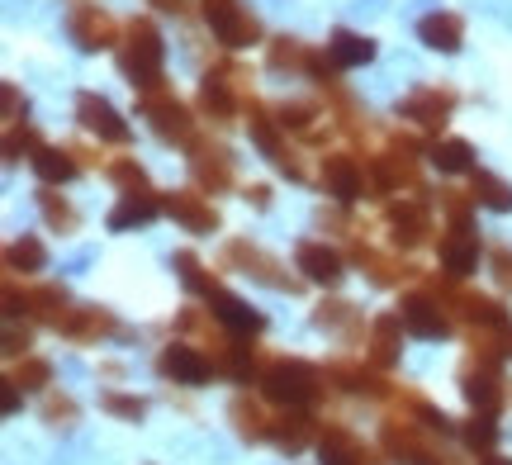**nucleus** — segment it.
I'll return each instance as SVG.
<instances>
[{"instance_id":"nucleus-1","label":"nucleus","mask_w":512,"mask_h":465,"mask_svg":"<svg viewBox=\"0 0 512 465\" xmlns=\"http://www.w3.org/2000/svg\"><path fill=\"white\" fill-rule=\"evenodd\" d=\"M119 72L128 76V86L143 95V91H157L166 81V43L157 34V24L143 15L128 19L124 29V43H119Z\"/></svg>"},{"instance_id":"nucleus-2","label":"nucleus","mask_w":512,"mask_h":465,"mask_svg":"<svg viewBox=\"0 0 512 465\" xmlns=\"http://www.w3.org/2000/svg\"><path fill=\"white\" fill-rule=\"evenodd\" d=\"M256 385H261V394H266L271 404L313 409L318 394H323V375H318V366L299 361V356H271V361L261 366V375H256Z\"/></svg>"},{"instance_id":"nucleus-3","label":"nucleus","mask_w":512,"mask_h":465,"mask_svg":"<svg viewBox=\"0 0 512 465\" xmlns=\"http://www.w3.org/2000/svg\"><path fill=\"white\" fill-rule=\"evenodd\" d=\"M138 114L147 119V129L157 133L162 143H195V119H190V105H185L176 91H166V86H157V91H143L138 95Z\"/></svg>"},{"instance_id":"nucleus-4","label":"nucleus","mask_w":512,"mask_h":465,"mask_svg":"<svg viewBox=\"0 0 512 465\" xmlns=\"http://www.w3.org/2000/svg\"><path fill=\"white\" fill-rule=\"evenodd\" d=\"M432 295L441 299V309L451 314V323H465L470 333H475V328H503V323H512L508 309H503V299L475 295V290H460L456 280H441V285H432Z\"/></svg>"},{"instance_id":"nucleus-5","label":"nucleus","mask_w":512,"mask_h":465,"mask_svg":"<svg viewBox=\"0 0 512 465\" xmlns=\"http://www.w3.org/2000/svg\"><path fill=\"white\" fill-rule=\"evenodd\" d=\"M247 129H252L256 148L266 152V157H271L290 181H309V171H304V162H299V152L285 143V124H280V114L266 110V105H247Z\"/></svg>"},{"instance_id":"nucleus-6","label":"nucleus","mask_w":512,"mask_h":465,"mask_svg":"<svg viewBox=\"0 0 512 465\" xmlns=\"http://www.w3.org/2000/svg\"><path fill=\"white\" fill-rule=\"evenodd\" d=\"M67 34H72L76 48L105 53V48L119 43V24H114V15L100 10L95 0H67Z\"/></svg>"},{"instance_id":"nucleus-7","label":"nucleus","mask_w":512,"mask_h":465,"mask_svg":"<svg viewBox=\"0 0 512 465\" xmlns=\"http://www.w3.org/2000/svg\"><path fill=\"white\" fill-rule=\"evenodd\" d=\"M508 380L498 371L494 356H470L465 366H460V394L470 399V409L475 413H498L508 404V390H503Z\"/></svg>"},{"instance_id":"nucleus-8","label":"nucleus","mask_w":512,"mask_h":465,"mask_svg":"<svg viewBox=\"0 0 512 465\" xmlns=\"http://www.w3.org/2000/svg\"><path fill=\"white\" fill-rule=\"evenodd\" d=\"M204 5V24L214 29V38H219L223 48H252L256 38H261V24H256V15L242 5V0H200Z\"/></svg>"},{"instance_id":"nucleus-9","label":"nucleus","mask_w":512,"mask_h":465,"mask_svg":"<svg viewBox=\"0 0 512 465\" xmlns=\"http://www.w3.org/2000/svg\"><path fill=\"white\" fill-rule=\"evenodd\" d=\"M380 451L389 465H422L432 451V428H422L413 418H384Z\"/></svg>"},{"instance_id":"nucleus-10","label":"nucleus","mask_w":512,"mask_h":465,"mask_svg":"<svg viewBox=\"0 0 512 465\" xmlns=\"http://www.w3.org/2000/svg\"><path fill=\"white\" fill-rule=\"evenodd\" d=\"M318 186H323V195H332L337 205H351V200L366 195V162L351 157V152H328L323 167H318Z\"/></svg>"},{"instance_id":"nucleus-11","label":"nucleus","mask_w":512,"mask_h":465,"mask_svg":"<svg viewBox=\"0 0 512 465\" xmlns=\"http://www.w3.org/2000/svg\"><path fill=\"white\" fill-rule=\"evenodd\" d=\"M190 176H195V186L200 190L223 195V190L238 181V171H233V152L223 148V143L195 138V143H190Z\"/></svg>"},{"instance_id":"nucleus-12","label":"nucleus","mask_w":512,"mask_h":465,"mask_svg":"<svg viewBox=\"0 0 512 465\" xmlns=\"http://www.w3.org/2000/svg\"><path fill=\"white\" fill-rule=\"evenodd\" d=\"M456 91H441V86H418V91H408L399 100V119H408V124H418V129L437 133L446 129V119H451V110H456Z\"/></svg>"},{"instance_id":"nucleus-13","label":"nucleus","mask_w":512,"mask_h":465,"mask_svg":"<svg viewBox=\"0 0 512 465\" xmlns=\"http://www.w3.org/2000/svg\"><path fill=\"white\" fill-rule=\"evenodd\" d=\"M399 318H403V328H408L413 337H422V342H441V337L451 333V314L441 309V299L432 295V290H413V295H403Z\"/></svg>"},{"instance_id":"nucleus-14","label":"nucleus","mask_w":512,"mask_h":465,"mask_svg":"<svg viewBox=\"0 0 512 465\" xmlns=\"http://www.w3.org/2000/svg\"><path fill=\"white\" fill-rule=\"evenodd\" d=\"M318 461L323 465H384V451L366 447L361 437L342 423H328L318 432Z\"/></svg>"},{"instance_id":"nucleus-15","label":"nucleus","mask_w":512,"mask_h":465,"mask_svg":"<svg viewBox=\"0 0 512 465\" xmlns=\"http://www.w3.org/2000/svg\"><path fill=\"white\" fill-rule=\"evenodd\" d=\"M76 119H81V129L95 133L100 143H128V138H133V129L119 119V110H114L105 95H95V91L76 95Z\"/></svg>"},{"instance_id":"nucleus-16","label":"nucleus","mask_w":512,"mask_h":465,"mask_svg":"<svg viewBox=\"0 0 512 465\" xmlns=\"http://www.w3.org/2000/svg\"><path fill=\"white\" fill-rule=\"evenodd\" d=\"M384 224H389V242L394 247H422L432 238V214L422 200H394L384 205Z\"/></svg>"},{"instance_id":"nucleus-17","label":"nucleus","mask_w":512,"mask_h":465,"mask_svg":"<svg viewBox=\"0 0 512 465\" xmlns=\"http://www.w3.org/2000/svg\"><path fill=\"white\" fill-rule=\"evenodd\" d=\"M157 375H162V380H176V385H204V380L214 375V361H209L200 347H190V342H171V347H162V356H157Z\"/></svg>"},{"instance_id":"nucleus-18","label":"nucleus","mask_w":512,"mask_h":465,"mask_svg":"<svg viewBox=\"0 0 512 465\" xmlns=\"http://www.w3.org/2000/svg\"><path fill=\"white\" fill-rule=\"evenodd\" d=\"M223 257L233 261V266H242V271H247V276L252 280H261V285H271V290H299V280L294 276H280V261L271 257V252H261V247H252V242L247 238H233L228 242V252H223Z\"/></svg>"},{"instance_id":"nucleus-19","label":"nucleus","mask_w":512,"mask_h":465,"mask_svg":"<svg viewBox=\"0 0 512 465\" xmlns=\"http://www.w3.org/2000/svg\"><path fill=\"white\" fill-rule=\"evenodd\" d=\"M441 271L451 280H465L470 271L479 266V238H475V224H451L441 228Z\"/></svg>"},{"instance_id":"nucleus-20","label":"nucleus","mask_w":512,"mask_h":465,"mask_svg":"<svg viewBox=\"0 0 512 465\" xmlns=\"http://www.w3.org/2000/svg\"><path fill=\"white\" fill-rule=\"evenodd\" d=\"M162 200H166V214L181 228H190V233H214L219 228V209L209 205L200 190H166Z\"/></svg>"},{"instance_id":"nucleus-21","label":"nucleus","mask_w":512,"mask_h":465,"mask_svg":"<svg viewBox=\"0 0 512 465\" xmlns=\"http://www.w3.org/2000/svg\"><path fill=\"white\" fill-rule=\"evenodd\" d=\"M294 266H299L304 280H313V285H337V280L347 276L342 252H332L328 242H299V247H294Z\"/></svg>"},{"instance_id":"nucleus-22","label":"nucleus","mask_w":512,"mask_h":465,"mask_svg":"<svg viewBox=\"0 0 512 465\" xmlns=\"http://www.w3.org/2000/svg\"><path fill=\"white\" fill-rule=\"evenodd\" d=\"M157 214H166V200L157 190H128L124 200L110 209V233H128V228H147Z\"/></svg>"},{"instance_id":"nucleus-23","label":"nucleus","mask_w":512,"mask_h":465,"mask_svg":"<svg viewBox=\"0 0 512 465\" xmlns=\"http://www.w3.org/2000/svg\"><path fill=\"white\" fill-rule=\"evenodd\" d=\"M328 380L337 385V390L347 394H366V399H389V380H384L380 371H370L366 361H332L328 366Z\"/></svg>"},{"instance_id":"nucleus-24","label":"nucleus","mask_w":512,"mask_h":465,"mask_svg":"<svg viewBox=\"0 0 512 465\" xmlns=\"http://www.w3.org/2000/svg\"><path fill=\"white\" fill-rule=\"evenodd\" d=\"M209 314H214V323H223L228 333H242V337H252L266 328V318L256 314V309H247V299L228 295V290H214V295H209Z\"/></svg>"},{"instance_id":"nucleus-25","label":"nucleus","mask_w":512,"mask_h":465,"mask_svg":"<svg viewBox=\"0 0 512 465\" xmlns=\"http://www.w3.org/2000/svg\"><path fill=\"white\" fill-rule=\"evenodd\" d=\"M418 38L432 48V53H460V43H465V19L451 15V10H432V15L418 19Z\"/></svg>"},{"instance_id":"nucleus-26","label":"nucleus","mask_w":512,"mask_h":465,"mask_svg":"<svg viewBox=\"0 0 512 465\" xmlns=\"http://www.w3.org/2000/svg\"><path fill=\"white\" fill-rule=\"evenodd\" d=\"M351 261H356L375 285H403V280L418 276V266H408V261H399V257H384V252L366 247V242H356V247H351Z\"/></svg>"},{"instance_id":"nucleus-27","label":"nucleus","mask_w":512,"mask_h":465,"mask_svg":"<svg viewBox=\"0 0 512 465\" xmlns=\"http://www.w3.org/2000/svg\"><path fill=\"white\" fill-rule=\"evenodd\" d=\"M313 437H318V423L309 418V409H285L271 423V442L285 451V456H299V451L309 447Z\"/></svg>"},{"instance_id":"nucleus-28","label":"nucleus","mask_w":512,"mask_h":465,"mask_svg":"<svg viewBox=\"0 0 512 465\" xmlns=\"http://www.w3.org/2000/svg\"><path fill=\"white\" fill-rule=\"evenodd\" d=\"M403 333H408V328H403L399 314H380L375 323H370V342H366V347H370V361H375L380 371H389V366L399 361Z\"/></svg>"},{"instance_id":"nucleus-29","label":"nucleus","mask_w":512,"mask_h":465,"mask_svg":"<svg viewBox=\"0 0 512 465\" xmlns=\"http://www.w3.org/2000/svg\"><path fill=\"white\" fill-rule=\"evenodd\" d=\"M309 62H313V48L304 43V38H290L280 34L266 43V67L280 76H309Z\"/></svg>"},{"instance_id":"nucleus-30","label":"nucleus","mask_w":512,"mask_h":465,"mask_svg":"<svg viewBox=\"0 0 512 465\" xmlns=\"http://www.w3.org/2000/svg\"><path fill=\"white\" fill-rule=\"evenodd\" d=\"M228 418H233V428H238L242 442H266V437H271V423H275V418H266L261 399H252V394H233Z\"/></svg>"},{"instance_id":"nucleus-31","label":"nucleus","mask_w":512,"mask_h":465,"mask_svg":"<svg viewBox=\"0 0 512 465\" xmlns=\"http://www.w3.org/2000/svg\"><path fill=\"white\" fill-rule=\"evenodd\" d=\"M57 333L72 337V342H95V337H114V333H119V323H114L110 309H95V304H86V309H72V318H67Z\"/></svg>"},{"instance_id":"nucleus-32","label":"nucleus","mask_w":512,"mask_h":465,"mask_svg":"<svg viewBox=\"0 0 512 465\" xmlns=\"http://www.w3.org/2000/svg\"><path fill=\"white\" fill-rule=\"evenodd\" d=\"M200 114L214 119V124H228L238 114V86H228L219 72H209L200 81Z\"/></svg>"},{"instance_id":"nucleus-33","label":"nucleus","mask_w":512,"mask_h":465,"mask_svg":"<svg viewBox=\"0 0 512 465\" xmlns=\"http://www.w3.org/2000/svg\"><path fill=\"white\" fill-rule=\"evenodd\" d=\"M328 53L342 72H347V67H366V62H375V38L356 34V29H332Z\"/></svg>"},{"instance_id":"nucleus-34","label":"nucleus","mask_w":512,"mask_h":465,"mask_svg":"<svg viewBox=\"0 0 512 465\" xmlns=\"http://www.w3.org/2000/svg\"><path fill=\"white\" fill-rule=\"evenodd\" d=\"M29 167H34V176L43 181V186H67L81 162L72 157V148H48V143H43V148L29 157Z\"/></svg>"},{"instance_id":"nucleus-35","label":"nucleus","mask_w":512,"mask_h":465,"mask_svg":"<svg viewBox=\"0 0 512 465\" xmlns=\"http://www.w3.org/2000/svg\"><path fill=\"white\" fill-rule=\"evenodd\" d=\"M29 318L34 323H48V328H62L72 309H67V290L62 285H34L29 290Z\"/></svg>"},{"instance_id":"nucleus-36","label":"nucleus","mask_w":512,"mask_h":465,"mask_svg":"<svg viewBox=\"0 0 512 465\" xmlns=\"http://www.w3.org/2000/svg\"><path fill=\"white\" fill-rule=\"evenodd\" d=\"M432 167L441 171V176H465V171H475V148L465 143V138H441V143H432Z\"/></svg>"},{"instance_id":"nucleus-37","label":"nucleus","mask_w":512,"mask_h":465,"mask_svg":"<svg viewBox=\"0 0 512 465\" xmlns=\"http://www.w3.org/2000/svg\"><path fill=\"white\" fill-rule=\"evenodd\" d=\"M470 195H475V205L494 209V214H508L512 209V186L494 171H470Z\"/></svg>"},{"instance_id":"nucleus-38","label":"nucleus","mask_w":512,"mask_h":465,"mask_svg":"<svg viewBox=\"0 0 512 465\" xmlns=\"http://www.w3.org/2000/svg\"><path fill=\"white\" fill-rule=\"evenodd\" d=\"M275 114H280L285 133H299V138H318V119H323V110H318L313 100H285V105H275Z\"/></svg>"},{"instance_id":"nucleus-39","label":"nucleus","mask_w":512,"mask_h":465,"mask_svg":"<svg viewBox=\"0 0 512 465\" xmlns=\"http://www.w3.org/2000/svg\"><path fill=\"white\" fill-rule=\"evenodd\" d=\"M43 261H48V252H43L38 238H15L5 247V271L10 276H34V271H43Z\"/></svg>"},{"instance_id":"nucleus-40","label":"nucleus","mask_w":512,"mask_h":465,"mask_svg":"<svg viewBox=\"0 0 512 465\" xmlns=\"http://www.w3.org/2000/svg\"><path fill=\"white\" fill-rule=\"evenodd\" d=\"M38 209H43V219H48V228H57V233H76V209L57 195V186H43L38 190Z\"/></svg>"},{"instance_id":"nucleus-41","label":"nucleus","mask_w":512,"mask_h":465,"mask_svg":"<svg viewBox=\"0 0 512 465\" xmlns=\"http://www.w3.org/2000/svg\"><path fill=\"white\" fill-rule=\"evenodd\" d=\"M171 266H176V276L185 280V285H190V290H195V295H214V290H219V280L209 276V271H204V261L195 257V252H176V257H171Z\"/></svg>"},{"instance_id":"nucleus-42","label":"nucleus","mask_w":512,"mask_h":465,"mask_svg":"<svg viewBox=\"0 0 512 465\" xmlns=\"http://www.w3.org/2000/svg\"><path fill=\"white\" fill-rule=\"evenodd\" d=\"M313 323L328 328V333H342V328H356V323H361V309L347 304V299H323V304L313 309Z\"/></svg>"},{"instance_id":"nucleus-43","label":"nucleus","mask_w":512,"mask_h":465,"mask_svg":"<svg viewBox=\"0 0 512 465\" xmlns=\"http://www.w3.org/2000/svg\"><path fill=\"white\" fill-rule=\"evenodd\" d=\"M460 437H465V447L470 451H494V442H498L494 413H475V418H465V423H460Z\"/></svg>"},{"instance_id":"nucleus-44","label":"nucleus","mask_w":512,"mask_h":465,"mask_svg":"<svg viewBox=\"0 0 512 465\" xmlns=\"http://www.w3.org/2000/svg\"><path fill=\"white\" fill-rule=\"evenodd\" d=\"M10 380H15L19 390H43V385L53 380V366H48L43 356H24V361L10 366Z\"/></svg>"},{"instance_id":"nucleus-45","label":"nucleus","mask_w":512,"mask_h":465,"mask_svg":"<svg viewBox=\"0 0 512 465\" xmlns=\"http://www.w3.org/2000/svg\"><path fill=\"white\" fill-rule=\"evenodd\" d=\"M105 176H110L124 195L128 190H147V171L138 167V157H114V162H105Z\"/></svg>"},{"instance_id":"nucleus-46","label":"nucleus","mask_w":512,"mask_h":465,"mask_svg":"<svg viewBox=\"0 0 512 465\" xmlns=\"http://www.w3.org/2000/svg\"><path fill=\"white\" fill-rule=\"evenodd\" d=\"M38 148H43V143H38V133L29 129V124H5V162H19L24 152L34 157Z\"/></svg>"},{"instance_id":"nucleus-47","label":"nucleus","mask_w":512,"mask_h":465,"mask_svg":"<svg viewBox=\"0 0 512 465\" xmlns=\"http://www.w3.org/2000/svg\"><path fill=\"white\" fill-rule=\"evenodd\" d=\"M100 409L114 413V418H124V423H138V418L147 413V404L138 399V394H119V390H110V394H100Z\"/></svg>"},{"instance_id":"nucleus-48","label":"nucleus","mask_w":512,"mask_h":465,"mask_svg":"<svg viewBox=\"0 0 512 465\" xmlns=\"http://www.w3.org/2000/svg\"><path fill=\"white\" fill-rule=\"evenodd\" d=\"M43 418H48L53 428H72L76 423V399H67V394H48V399H43Z\"/></svg>"},{"instance_id":"nucleus-49","label":"nucleus","mask_w":512,"mask_h":465,"mask_svg":"<svg viewBox=\"0 0 512 465\" xmlns=\"http://www.w3.org/2000/svg\"><path fill=\"white\" fill-rule=\"evenodd\" d=\"M5 356L10 361L29 356V328H19V318H5Z\"/></svg>"},{"instance_id":"nucleus-50","label":"nucleus","mask_w":512,"mask_h":465,"mask_svg":"<svg viewBox=\"0 0 512 465\" xmlns=\"http://www.w3.org/2000/svg\"><path fill=\"white\" fill-rule=\"evenodd\" d=\"M24 114H29V105L19 100V86L5 81V124H24Z\"/></svg>"},{"instance_id":"nucleus-51","label":"nucleus","mask_w":512,"mask_h":465,"mask_svg":"<svg viewBox=\"0 0 512 465\" xmlns=\"http://www.w3.org/2000/svg\"><path fill=\"white\" fill-rule=\"evenodd\" d=\"M489 261H494L498 285H503V290H512V252H508V247H494V252H489Z\"/></svg>"},{"instance_id":"nucleus-52","label":"nucleus","mask_w":512,"mask_h":465,"mask_svg":"<svg viewBox=\"0 0 512 465\" xmlns=\"http://www.w3.org/2000/svg\"><path fill=\"white\" fill-rule=\"evenodd\" d=\"M19 409H24V404H19V385H15V380H5V394H0V413H5V418H15Z\"/></svg>"},{"instance_id":"nucleus-53","label":"nucleus","mask_w":512,"mask_h":465,"mask_svg":"<svg viewBox=\"0 0 512 465\" xmlns=\"http://www.w3.org/2000/svg\"><path fill=\"white\" fill-rule=\"evenodd\" d=\"M242 200H247V205H256V209H266V205H271V186H247V190H242Z\"/></svg>"},{"instance_id":"nucleus-54","label":"nucleus","mask_w":512,"mask_h":465,"mask_svg":"<svg viewBox=\"0 0 512 465\" xmlns=\"http://www.w3.org/2000/svg\"><path fill=\"white\" fill-rule=\"evenodd\" d=\"M422 465H470V461H460V456H451V451H437V447H432Z\"/></svg>"},{"instance_id":"nucleus-55","label":"nucleus","mask_w":512,"mask_h":465,"mask_svg":"<svg viewBox=\"0 0 512 465\" xmlns=\"http://www.w3.org/2000/svg\"><path fill=\"white\" fill-rule=\"evenodd\" d=\"M152 5H157L162 15H190V5H185V0H152Z\"/></svg>"},{"instance_id":"nucleus-56","label":"nucleus","mask_w":512,"mask_h":465,"mask_svg":"<svg viewBox=\"0 0 512 465\" xmlns=\"http://www.w3.org/2000/svg\"><path fill=\"white\" fill-rule=\"evenodd\" d=\"M479 465H512V461H508V456H484Z\"/></svg>"}]
</instances>
